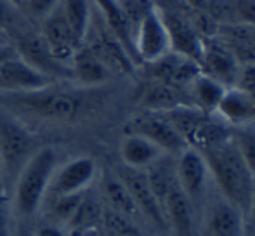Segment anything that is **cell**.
Listing matches in <instances>:
<instances>
[{
  "label": "cell",
  "instance_id": "1",
  "mask_svg": "<svg viewBox=\"0 0 255 236\" xmlns=\"http://www.w3.org/2000/svg\"><path fill=\"white\" fill-rule=\"evenodd\" d=\"M210 170L214 186L247 214L255 177L245 165L231 135L224 141L198 149Z\"/></svg>",
  "mask_w": 255,
  "mask_h": 236
},
{
  "label": "cell",
  "instance_id": "2",
  "mask_svg": "<svg viewBox=\"0 0 255 236\" xmlns=\"http://www.w3.org/2000/svg\"><path fill=\"white\" fill-rule=\"evenodd\" d=\"M57 169V155L52 148H40L31 155L14 182V207L21 219L38 212Z\"/></svg>",
  "mask_w": 255,
  "mask_h": 236
},
{
  "label": "cell",
  "instance_id": "3",
  "mask_svg": "<svg viewBox=\"0 0 255 236\" xmlns=\"http://www.w3.org/2000/svg\"><path fill=\"white\" fill-rule=\"evenodd\" d=\"M2 108H17L45 120H71L78 115L82 103L77 96L51 87L40 91H0Z\"/></svg>",
  "mask_w": 255,
  "mask_h": 236
},
{
  "label": "cell",
  "instance_id": "4",
  "mask_svg": "<svg viewBox=\"0 0 255 236\" xmlns=\"http://www.w3.org/2000/svg\"><path fill=\"white\" fill-rule=\"evenodd\" d=\"M35 149L31 132L12 113L0 106V162H2V188H14L19 172Z\"/></svg>",
  "mask_w": 255,
  "mask_h": 236
},
{
  "label": "cell",
  "instance_id": "5",
  "mask_svg": "<svg viewBox=\"0 0 255 236\" xmlns=\"http://www.w3.org/2000/svg\"><path fill=\"white\" fill-rule=\"evenodd\" d=\"M245 212L214 186L198 210V236H247Z\"/></svg>",
  "mask_w": 255,
  "mask_h": 236
},
{
  "label": "cell",
  "instance_id": "6",
  "mask_svg": "<svg viewBox=\"0 0 255 236\" xmlns=\"http://www.w3.org/2000/svg\"><path fill=\"white\" fill-rule=\"evenodd\" d=\"M12 45L16 47L17 54L21 56L28 64L38 70L40 73L47 75L49 78L56 80H73L71 66L63 64L56 59L51 52L47 42L44 40L40 31L31 30L30 26H24L12 35Z\"/></svg>",
  "mask_w": 255,
  "mask_h": 236
},
{
  "label": "cell",
  "instance_id": "7",
  "mask_svg": "<svg viewBox=\"0 0 255 236\" xmlns=\"http://www.w3.org/2000/svg\"><path fill=\"white\" fill-rule=\"evenodd\" d=\"M170 38V51L200 64L203 49V35L193 23V17L175 5H160L154 2Z\"/></svg>",
  "mask_w": 255,
  "mask_h": 236
},
{
  "label": "cell",
  "instance_id": "8",
  "mask_svg": "<svg viewBox=\"0 0 255 236\" xmlns=\"http://www.w3.org/2000/svg\"><path fill=\"white\" fill-rule=\"evenodd\" d=\"M175 177H177L179 188L198 212L212 184L210 170L198 149L188 146L179 155H175Z\"/></svg>",
  "mask_w": 255,
  "mask_h": 236
},
{
  "label": "cell",
  "instance_id": "9",
  "mask_svg": "<svg viewBox=\"0 0 255 236\" xmlns=\"http://www.w3.org/2000/svg\"><path fill=\"white\" fill-rule=\"evenodd\" d=\"M200 68L205 75L221 82L224 87H233L238 82L242 63L228 42L217 35H210L203 37Z\"/></svg>",
  "mask_w": 255,
  "mask_h": 236
},
{
  "label": "cell",
  "instance_id": "10",
  "mask_svg": "<svg viewBox=\"0 0 255 236\" xmlns=\"http://www.w3.org/2000/svg\"><path fill=\"white\" fill-rule=\"evenodd\" d=\"M134 45L139 64L154 63L170 52V38H168L163 19L154 5V0L151 9L146 12L135 30Z\"/></svg>",
  "mask_w": 255,
  "mask_h": 236
},
{
  "label": "cell",
  "instance_id": "11",
  "mask_svg": "<svg viewBox=\"0 0 255 236\" xmlns=\"http://www.w3.org/2000/svg\"><path fill=\"white\" fill-rule=\"evenodd\" d=\"M128 132L149 139L156 146H160L165 153H170V155H179L182 149L188 148V142L181 135V132L161 112H148L146 110L144 113L137 115L130 121Z\"/></svg>",
  "mask_w": 255,
  "mask_h": 236
},
{
  "label": "cell",
  "instance_id": "12",
  "mask_svg": "<svg viewBox=\"0 0 255 236\" xmlns=\"http://www.w3.org/2000/svg\"><path fill=\"white\" fill-rule=\"evenodd\" d=\"M115 172L122 179L125 188L128 189L132 200H134L139 212H141L142 219H146L151 226L158 228V230L168 231L167 221H165V214H163V207H161L156 195L153 193L144 170L130 169V167L122 165L120 169L115 170Z\"/></svg>",
  "mask_w": 255,
  "mask_h": 236
},
{
  "label": "cell",
  "instance_id": "13",
  "mask_svg": "<svg viewBox=\"0 0 255 236\" xmlns=\"http://www.w3.org/2000/svg\"><path fill=\"white\" fill-rule=\"evenodd\" d=\"M96 176H98V165L94 160L91 156H77L54 170L47 196L54 198V196L84 193L89 189Z\"/></svg>",
  "mask_w": 255,
  "mask_h": 236
},
{
  "label": "cell",
  "instance_id": "14",
  "mask_svg": "<svg viewBox=\"0 0 255 236\" xmlns=\"http://www.w3.org/2000/svg\"><path fill=\"white\" fill-rule=\"evenodd\" d=\"M161 207H163L165 221H167V230L172 235L198 236V212L188 196L182 193L177 182L165 195Z\"/></svg>",
  "mask_w": 255,
  "mask_h": 236
},
{
  "label": "cell",
  "instance_id": "15",
  "mask_svg": "<svg viewBox=\"0 0 255 236\" xmlns=\"http://www.w3.org/2000/svg\"><path fill=\"white\" fill-rule=\"evenodd\" d=\"M40 33L44 40L47 42L51 52L56 56V59L70 66L71 58L80 45L71 31L66 17H64V12L61 9V0L56 9L45 19L40 21Z\"/></svg>",
  "mask_w": 255,
  "mask_h": 236
},
{
  "label": "cell",
  "instance_id": "16",
  "mask_svg": "<svg viewBox=\"0 0 255 236\" xmlns=\"http://www.w3.org/2000/svg\"><path fill=\"white\" fill-rule=\"evenodd\" d=\"M0 75H2V80L5 84L7 91H40V89L51 87L54 84L52 78L35 70L19 54L16 58L5 61L3 64H0Z\"/></svg>",
  "mask_w": 255,
  "mask_h": 236
},
{
  "label": "cell",
  "instance_id": "17",
  "mask_svg": "<svg viewBox=\"0 0 255 236\" xmlns=\"http://www.w3.org/2000/svg\"><path fill=\"white\" fill-rule=\"evenodd\" d=\"M215 115L233 127L250 123L255 121V99L245 89L233 85L224 91Z\"/></svg>",
  "mask_w": 255,
  "mask_h": 236
},
{
  "label": "cell",
  "instance_id": "18",
  "mask_svg": "<svg viewBox=\"0 0 255 236\" xmlns=\"http://www.w3.org/2000/svg\"><path fill=\"white\" fill-rule=\"evenodd\" d=\"M165 155V151L151 142L149 139L142 137L139 134L128 132L120 142V158L122 165L130 167V169L146 170L153 165L158 158Z\"/></svg>",
  "mask_w": 255,
  "mask_h": 236
},
{
  "label": "cell",
  "instance_id": "19",
  "mask_svg": "<svg viewBox=\"0 0 255 236\" xmlns=\"http://www.w3.org/2000/svg\"><path fill=\"white\" fill-rule=\"evenodd\" d=\"M228 87L217 82L215 78L205 75L203 71H200L195 78L188 84L186 91V98H188L189 105L195 106L196 110L208 115H215L217 112V106L221 103L224 91Z\"/></svg>",
  "mask_w": 255,
  "mask_h": 236
},
{
  "label": "cell",
  "instance_id": "20",
  "mask_svg": "<svg viewBox=\"0 0 255 236\" xmlns=\"http://www.w3.org/2000/svg\"><path fill=\"white\" fill-rule=\"evenodd\" d=\"M101 191L104 195V202H106L108 209L113 212L120 214V216L130 219L132 223H137L142 219L141 212H139L137 205L132 200L128 189L122 182V179L117 176V172H104L101 177Z\"/></svg>",
  "mask_w": 255,
  "mask_h": 236
},
{
  "label": "cell",
  "instance_id": "21",
  "mask_svg": "<svg viewBox=\"0 0 255 236\" xmlns=\"http://www.w3.org/2000/svg\"><path fill=\"white\" fill-rule=\"evenodd\" d=\"M70 66L73 71V80H78L84 85H101L111 77L110 66L85 45H80L75 51Z\"/></svg>",
  "mask_w": 255,
  "mask_h": 236
},
{
  "label": "cell",
  "instance_id": "22",
  "mask_svg": "<svg viewBox=\"0 0 255 236\" xmlns=\"http://www.w3.org/2000/svg\"><path fill=\"white\" fill-rule=\"evenodd\" d=\"M189 105L188 99H184L182 89L172 87L163 82L154 80L148 89H146L144 96H142V106L148 112H170L179 106ZM191 106V105H189Z\"/></svg>",
  "mask_w": 255,
  "mask_h": 236
},
{
  "label": "cell",
  "instance_id": "23",
  "mask_svg": "<svg viewBox=\"0 0 255 236\" xmlns=\"http://www.w3.org/2000/svg\"><path fill=\"white\" fill-rule=\"evenodd\" d=\"M103 205L96 196L84 193L78 205L77 212L70 219L68 226H70L71 233H84V231H96L99 223L103 221Z\"/></svg>",
  "mask_w": 255,
  "mask_h": 236
},
{
  "label": "cell",
  "instance_id": "24",
  "mask_svg": "<svg viewBox=\"0 0 255 236\" xmlns=\"http://www.w3.org/2000/svg\"><path fill=\"white\" fill-rule=\"evenodd\" d=\"M61 9L78 45H82L92 19V10H94L92 2L91 0H61Z\"/></svg>",
  "mask_w": 255,
  "mask_h": 236
},
{
  "label": "cell",
  "instance_id": "25",
  "mask_svg": "<svg viewBox=\"0 0 255 236\" xmlns=\"http://www.w3.org/2000/svg\"><path fill=\"white\" fill-rule=\"evenodd\" d=\"M231 139L245 165L255 177V127H252V121L231 128Z\"/></svg>",
  "mask_w": 255,
  "mask_h": 236
},
{
  "label": "cell",
  "instance_id": "26",
  "mask_svg": "<svg viewBox=\"0 0 255 236\" xmlns=\"http://www.w3.org/2000/svg\"><path fill=\"white\" fill-rule=\"evenodd\" d=\"M84 193H78V195H63V196H54V198H51V203H49V214L52 217L51 223H56L59 226L70 223V219L73 217V214L77 212L78 205H80V200L84 196Z\"/></svg>",
  "mask_w": 255,
  "mask_h": 236
},
{
  "label": "cell",
  "instance_id": "27",
  "mask_svg": "<svg viewBox=\"0 0 255 236\" xmlns=\"http://www.w3.org/2000/svg\"><path fill=\"white\" fill-rule=\"evenodd\" d=\"M26 26L23 10L12 0H0V30L12 37L17 30Z\"/></svg>",
  "mask_w": 255,
  "mask_h": 236
},
{
  "label": "cell",
  "instance_id": "28",
  "mask_svg": "<svg viewBox=\"0 0 255 236\" xmlns=\"http://www.w3.org/2000/svg\"><path fill=\"white\" fill-rule=\"evenodd\" d=\"M57 3H59V0H26L23 10L28 17L40 23L42 19H45L56 9Z\"/></svg>",
  "mask_w": 255,
  "mask_h": 236
},
{
  "label": "cell",
  "instance_id": "29",
  "mask_svg": "<svg viewBox=\"0 0 255 236\" xmlns=\"http://www.w3.org/2000/svg\"><path fill=\"white\" fill-rule=\"evenodd\" d=\"M235 23L255 26V0H233Z\"/></svg>",
  "mask_w": 255,
  "mask_h": 236
},
{
  "label": "cell",
  "instance_id": "30",
  "mask_svg": "<svg viewBox=\"0 0 255 236\" xmlns=\"http://www.w3.org/2000/svg\"><path fill=\"white\" fill-rule=\"evenodd\" d=\"M0 236H14V228L10 223V214L5 203L0 200Z\"/></svg>",
  "mask_w": 255,
  "mask_h": 236
},
{
  "label": "cell",
  "instance_id": "31",
  "mask_svg": "<svg viewBox=\"0 0 255 236\" xmlns=\"http://www.w3.org/2000/svg\"><path fill=\"white\" fill-rule=\"evenodd\" d=\"M35 236H66V233L63 231V228L56 223H47V224H42L40 228L33 231Z\"/></svg>",
  "mask_w": 255,
  "mask_h": 236
},
{
  "label": "cell",
  "instance_id": "32",
  "mask_svg": "<svg viewBox=\"0 0 255 236\" xmlns=\"http://www.w3.org/2000/svg\"><path fill=\"white\" fill-rule=\"evenodd\" d=\"M245 219H247V230L255 231V182H254L252 196H250V203H249V209H247Z\"/></svg>",
  "mask_w": 255,
  "mask_h": 236
},
{
  "label": "cell",
  "instance_id": "33",
  "mask_svg": "<svg viewBox=\"0 0 255 236\" xmlns=\"http://www.w3.org/2000/svg\"><path fill=\"white\" fill-rule=\"evenodd\" d=\"M17 56V51L12 44H0V64Z\"/></svg>",
  "mask_w": 255,
  "mask_h": 236
},
{
  "label": "cell",
  "instance_id": "34",
  "mask_svg": "<svg viewBox=\"0 0 255 236\" xmlns=\"http://www.w3.org/2000/svg\"><path fill=\"white\" fill-rule=\"evenodd\" d=\"M14 236H35L33 230H31L30 224L26 223V219H19V223L14 228Z\"/></svg>",
  "mask_w": 255,
  "mask_h": 236
},
{
  "label": "cell",
  "instance_id": "35",
  "mask_svg": "<svg viewBox=\"0 0 255 236\" xmlns=\"http://www.w3.org/2000/svg\"><path fill=\"white\" fill-rule=\"evenodd\" d=\"M0 44H12V38L9 33H5L3 30H0Z\"/></svg>",
  "mask_w": 255,
  "mask_h": 236
},
{
  "label": "cell",
  "instance_id": "36",
  "mask_svg": "<svg viewBox=\"0 0 255 236\" xmlns=\"http://www.w3.org/2000/svg\"><path fill=\"white\" fill-rule=\"evenodd\" d=\"M12 2L16 3V5L19 7L21 10H23V7H24V2H26V0H12Z\"/></svg>",
  "mask_w": 255,
  "mask_h": 236
},
{
  "label": "cell",
  "instance_id": "37",
  "mask_svg": "<svg viewBox=\"0 0 255 236\" xmlns=\"http://www.w3.org/2000/svg\"><path fill=\"white\" fill-rule=\"evenodd\" d=\"M0 91H7L5 84H3V80H2V75H0Z\"/></svg>",
  "mask_w": 255,
  "mask_h": 236
},
{
  "label": "cell",
  "instance_id": "38",
  "mask_svg": "<svg viewBox=\"0 0 255 236\" xmlns=\"http://www.w3.org/2000/svg\"><path fill=\"white\" fill-rule=\"evenodd\" d=\"M0 188H2V162H0Z\"/></svg>",
  "mask_w": 255,
  "mask_h": 236
},
{
  "label": "cell",
  "instance_id": "39",
  "mask_svg": "<svg viewBox=\"0 0 255 236\" xmlns=\"http://www.w3.org/2000/svg\"><path fill=\"white\" fill-rule=\"evenodd\" d=\"M247 236H255V231H249V233H247Z\"/></svg>",
  "mask_w": 255,
  "mask_h": 236
}]
</instances>
